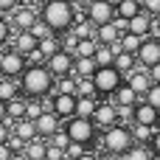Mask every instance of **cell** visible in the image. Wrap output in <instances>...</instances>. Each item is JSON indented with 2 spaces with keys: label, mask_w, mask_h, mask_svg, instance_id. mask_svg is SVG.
<instances>
[{
  "label": "cell",
  "mask_w": 160,
  "mask_h": 160,
  "mask_svg": "<svg viewBox=\"0 0 160 160\" xmlns=\"http://www.w3.org/2000/svg\"><path fill=\"white\" fill-rule=\"evenodd\" d=\"M112 98H115V104H118V107H135L141 96H138V93H135V90H132V87L124 82V84H121V87L112 93Z\"/></svg>",
  "instance_id": "obj_19"
},
{
  "label": "cell",
  "mask_w": 160,
  "mask_h": 160,
  "mask_svg": "<svg viewBox=\"0 0 160 160\" xmlns=\"http://www.w3.org/2000/svg\"><path fill=\"white\" fill-rule=\"evenodd\" d=\"M22 70H25V53H20V51H6V53H0V73L3 76H8V79H17V76H22Z\"/></svg>",
  "instance_id": "obj_7"
},
{
  "label": "cell",
  "mask_w": 160,
  "mask_h": 160,
  "mask_svg": "<svg viewBox=\"0 0 160 160\" xmlns=\"http://www.w3.org/2000/svg\"><path fill=\"white\" fill-rule=\"evenodd\" d=\"M96 82L93 76H76V96H96Z\"/></svg>",
  "instance_id": "obj_28"
},
{
  "label": "cell",
  "mask_w": 160,
  "mask_h": 160,
  "mask_svg": "<svg viewBox=\"0 0 160 160\" xmlns=\"http://www.w3.org/2000/svg\"><path fill=\"white\" fill-rule=\"evenodd\" d=\"M76 45H79V37H76L73 31L62 37V51H68V53H73V56H76Z\"/></svg>",
  "instance_id": "obj_40"
},
{
  "label": "cell",
  "mask_w": 160,
  "mask_h": 160,
  "mask_svg": "<svg viewBox=\"0 0 160 160\" xmlns=\"http://www.w3.org/2000/svg\"><path fill=\"white\" fill-rule=\"evenodd\" d=\"M0 160H11V146L8 143H0Z\"/></svg>",
  "instance_id": "obj_50"
},
{
  "label": "cell",
  "mask_w": 160,
  "mask_h": 160,
  "mask_svg": "<svg viewBox=\"0 0 160 160\" xmlns=\"http://www.w3.org/2000/svg\"><path fill=\"white\" fill-rule=\"evenodd\" d=\"M25 62H31V65H42V62H48V56H45V53H42V48L37 45L34 51H28V53H25Z\"/></svg>",
  "instance_id": "obj_42"
},
{
  "label": "cell",
  "mask_w": 160,
  "mask_h": 160,
  "mask_svg": "<svg viewBox=\"0 0 160 160\" xmlns=\"http://www.w3.org/2000/svg\"><path fill=\"white\" fill-rule=\"evenodd\" d=\"M39 45V39L31 34V31H17V37H14V51H20V53H28V51H34Z\"/></svg>",
  "instance_id": "obj_20"
},
{
  "label": "cell",
  "mask_w": 160,
  "mask_h": 160,
  "mask_svg": "<svg viewBox=\"0 0 160 160\" xmlns=\"http://www.w3.org/2000/svg\"><path fill=\"white\" fill-rule=\"evenodd\" d=\"M53 112H56L59 118L76 115V93H56V98H53Z\"/></svg>",
  "instance_id": "obj_14"
},
{
  "label": "cell",
  "mask_w": 160,
  "mask_h": 160,
  "mask_svg": "<svg viewBox=\"0 0 160 160\" xmlns=\"http://www.w3.org/2000/svg\"><path fill=\"white\" fill-rule=\"evenodd\" d=\"M96 56H76V65H73V73L76 76H93L96 73Z\"/></svg>",
  "instance_id": "obj_23"
},
{
  "label": "cell",
  "mask_w": 160,
  "mask_h": 160,
  "mask_svg": "<svg viewBox=\"0 0 160 160\" xmlns=\"http://www.w3.org/2000/svg\"><path fill=\"white\" fill-rule=\"evenodd\" d=\"M17 90H20V82H11L8 76H3V79H0V98H3V101L14 98V96H17Z\"/></svg>",
  "instance_id": "obj_31"
},
{
  "label": "cell",
  "mask_w": 160,
  "mask_h": 160,
  "mask_svg": "<svg viewBox=\"0 0 160 160\" xmlns=\"http://www.w3.org/2000/svg\"><path fill=\"white\" fill-rule=\"evenodd\" d=\"M48 143H56V146H62V149H68V143H70V135H68V129L65 127H59L51 138H48Z\"/></svg>",
  "instance_id": "obj_38"
},
{
  "label": "cell",
  "mask_w": 160,
  "mask_h": 160,
  "mask_svg": "<svg viewBox=\"0 0 160 160\" xmlns=\"http://www.w3.org/2000/svg\"><path fill=\"white\" fill-rule=\"evenodd\" d=\"M135 56H138V62H141L143 70L152 68V65H158V62H160V37H158V39L143 37V42H141V48H138Z\"/></svg>",
  "instance_id": "obj_8"
},
{
  "label": "cell",
  "mask_w": 160,
  "mask_h": 160,
  "mask_svg": "<svg viewBox=\"0 0 160 160\" xmlns=\"http://www.w3.org/2000/svg\"><path fill=\"white\" fill-rule=\"evenodd\" d=\"M20 79H22V82H20V87H22L28 96H34V98L48 96V93H51V87L56 84V82H53L51 68H42V65H31V68H25Z\"/></svg>",
  "instance_id": "obj_2"
},
{
  "label": "cell",
  "mask_w": 160,
  "mask_h": 160,
  "mask_svg": "<svg viewBox=\"0 0 160 160\" xmlns=\"http://www.w3.org/2000/svg\"><path fill=\"white\" fill-rule=\"evenodd\" d=\"M96 107H98V101H96L93 96H76V115L93 118V115H96Z\"/></svg>",
  "instance_id": "obj_21"
},
{
  "label": "cell",
  "mask_w": 160,
  "mask_h": 160,
  "mask_svg": "<svg viewBox=\"0 0 160 160\" xmlns=\"http://www.w3.org/2000/svg\"><path fill=\"white\" fill-rule=\"evenodd\" d=\"M121 28L115 25V22H104V25H96V39L98 42H104V45H110V42H115V39H121Z\"/></svg>",
  "instance_id": "obj_18"
},
{
  "label": "cell",
  "mask_w": 160,
  "mask_h": 160,
  "mask_svg": "<svg viewBox=\"0 0 160 160\" xmlns=\"http://www.w3.org/2000/svg\"><path fill=\"white\" fill-rule=\"evenodd\" d=\"M141 42H143L141 34H132V31H124V34H121V45H124V51H129V53H138Z\"/></svg>",
  "instance_id": "obj_29"
},
{
  "label": "cell",
  "mask_w": 160,
  "mask_h": 160,
  "mask_svg": "<svg viewBox=\"0 0 160 160\" xmlns=\"http://www.w3.org/2000/svg\"><path fill=\"white\" fill-rule=\"evenodd\" d=\"M143 98H146L149 104H155V107L160 110V84H152V87H149V93H146Z\"/></svg>",
  "instance_id": "obj_44"
},
{
  "label": "cell",
  "mask_w": 160,
  "mask_h": 160,
  "mask_svg": "<svg viewBox=\"0 0 160 160\" xmlns=\"http://www.w3.org/2000/svg\"><path fill=\"white\" fill-rule=\"evenodd\" d=\"M39 48H42V53H45V56H53L56 51H62V39H59L56 34H51V37L39 39Z\"/></svg>",
  "instance_id": "obj_30"
},
{
  "label": "cell",
  "mask_w": 160,
  "mask_h": 160,
  "mask_svg": "<svg viewBox=\"0 0 160 160\" xmlns=\"http://www.w3.org/2000/svg\"><path fill=\"white\" fill-rule=\"evenodd\" d=\"M132 118H135V124L158 127L160 124V110L155 107V104H149V101H138V104L132 107Z\"/></svg>",
  "instance_id": "obj_10"
},
{
  "label": "cell",
  "mask_w": 160,
  "mask_h": 160,
  "mask_svg": "<svg viewBox=\"0 0 160 160\" xmlns=\"http://www.w3.org/2000/svg\"><path fill=\"white\" fill-rule=\"evenodd\" d=\"M39 20V11L34 8V6H14V25H17V31H28L34 22Z\"/></svg>",
  "instance_id": "obj_13"
},
{
  "label": "cell",
  "mask_w": 160,
  "mask_h": 160,
  "mask_svg": "<svg viewBox=\"0 0 160 160\" xmlns=\"http://www.w3.org/2000/svg\"><path fill=\"white\" fill-rule=\"evenodd\" d=\"M96 48H98V39H96V37L79 39V45H76V56H93V53H96Z\"/></svg>",
  "instance_id": "obj_34"
},
{
  "label": "cell",
  "mask_w": 160,
  "mask_h": 160,
  "mask_svg": "<svg viewBox=\"0 0 160 160\" xmlns=\"http://www.w3.org/2000/svg\"><path fill=\"white\" fill-rule=\"evenodd\" d=\"M79 39H87V37H96V25L90 22V20H82V22H73V28H70Z\"/></svg>",
  "instance_id": "obj_33"
},
{
  "label": "cell",
  "mask_w": 160,
  "mask_h": 160,
  "mask_svg": "<svg viewBox=\"0 0 160 160\" xmlns=\"http://www.w3.org/2000/svg\"><path fill=\"white\" fill-rule=\"evenodd\" d=\"M17 0H0V11H14Z\"/></svg>",
  "instance_id": "obj_51"
},
{
  "label": "cell",
  "mask_w": 160,
  "mask_h": 160,
  "mask_svg": "<svg viewBox=\"0 0 160 160\" xmlns=\"http://www.w3.org/2000/svg\"><path fill=\"white\" fill-rule=\"evenodd\" d=\"M149 143H152V152H155V155H160V129H155V132H152V141H149Z\"/></svg>",
  "instance_id": "obj_49"
},
{
  "label": "cell",
  "mask_w": 160,
  "mask_h": 160,
  "mask_svg": "<svg viewBox=\"0 0 160 160\" xmlns=\"http://www.w3.org/2000/svg\"><path fill=\"white\" fill-rule=\"evenodd\" d=\"M8 135H11V127H8L6 121H0V143H6V141H8Z\"/></svg>",
  "instance_id": "obj_48"
},
{
  "label": "cell",
  "mask_w": 160,
  "mask_h": 160,
  "mask_svg": "<svg viewBox=\"0 0 160 160\" xmlns=\"http://www.w3.org/2000/svg\"><path fill=\"white\" fill-rule=\"evenodd\" d=\"M152 14L146 11V8H141L135 17H129L127 20V31H132V34H141V37H149L152 34Z\"/></svg>",
  "instance_id": "obj_12"
},
{
  "label": "cell",
  "mask_w": 160,
  "mask_h": 160,
  "mask_svg": "<svg viewBox=\"0 0 160 160\" xmlns=\"http://www.w3.org/2000/svg\"><path fill=\"white\" fill-rule=\"evenodd\" d=\"M127 84H129L138 96H146V93H149V87H152L149 70H146V73H143V70H129V73H127Z\"/></svg>",
  "instance_id": "obj_16"
},
{
  "label": "cell",
  "mask_w": 160,
  "mask_h": 160,
  "mask_svg": "<svg viewBox=\"0 0 160 160\" xmlns=\"http://www.w3.org/2000/svg\"><path fill=\"white\" fill-rule=\"evenodd\" d=\"M45 65L51 68V73H53V76H68V73H73L76 56H73V53H68V51H56L53 56H48V62H45Z\"/></svg>",
  "instance_id": "obj_9"
},
{
  "label": "cell",
  "mask_w": 160,
  "mask_h": 160,
  "mask_svg": "<svg viewBox=\"0 0 160 160\" xmlns=\"http://www.w3.org/2000/svg\"><path fill=\"white\" fill-rule=\"evenodd\" d=\"M76 160H96V158H93L90 152H84V155H79V158H76Z\"/></svg>",
  "instance_id": "obj_54"
},
{
  "label": "cell",
  "mask_w": 160,
  "mask_h": 160,
  "mask_svg": "<svg viewBox=\"0 0 160 160\" xmlns=\"http://www.w3.org/2000/svg\"><path fill=\"white\" fill-rule=\"evenodd\" d=\"M3 118H6V101L0 98V121H3Z\"/></svg>",
  "instance_id": "obj_53"
},
{
  "label": "cell",
  "mask_w": 160,
  "mask_h": 160,
  "mask_svg": "<svg viewBox=\"0 0 160 160\" xmlns=\"http://www.w3.org/2000/svg\"><path fill=\"white\" fill-rule=\"evenodd\" d=\"M45 160H68V152H65L62 146H56V143H48V149H45Z\"/></svg>",
  "instance_id": "obj_39"
},
{
  "label": "cell",
  "mask_w": 160,
  "mask_h": 160,
  "mask_svg": "<svg viewBox=\"0 0 160 160\" xmlns=\"http://www.w3.org/2000/svg\"><path fill=\"white\" fill-rule=\"evenodd\" d=\"M39 14H42V20L53 28V34L70 31L73 22H76V8H73V3H68V0H45V6H42Z\"/></svg>",
  "instance_id": "obj_1"
},
{
  "label": "cell",
  "mask_w": 160,
  "mask_h": 160,
  "mask_svg": "<svg viewBox=\"0 0 160 160\" xmlns=\"http://www.w3.org/2000/svg\"><path fill=\"white\" fill-rule=\"evenodd\" d=\"M56 93H76V79L68 73V76H59L56 82Z\"/></svg>",
  "instance_id": "obj_37"
},
{
  "label": "cell",
  "mask_w": 160,
  "mask_h": 160,
  "mask_svg": "<svg viewBox=\"0 0 160 160\" xmlns=\"http://www.w3.org/2000/svg\"><path fill=\"white\" fill-rule=\"evenodd\" d=\"M65 129H68L70 141H79V143H90V141L96 138V121H93V118H82V115H76Z\"/></svg>",
  "instance_id": "obj_5"
},
{
  "label": "cell",
  "mask_w": 160,
  "mask_h": 160,
  "mask_svg": "<svg viewBox=\"0 0 160 160\" xmlns=\"http://www.w3.org/2000/svg\"><path fill=\"white\" fill-rule=\"evenodd\" d=\"M87 20L93 25H104L115 20V3L112 0H90L87 6Z\"/></svg>",
  "instance_id": "obj_6"
},
{
  "label": "cell",
  "mask_w": 160,
  "mask_h": 160,
  "mask_svg": "<svg viewBox=\"0 0 160 160\" xmlns=\"http://www.w3.org/2000/svg\"><path fill=\"white\" fill-rule=\"evenodd\" d=\"M132 146H135V135H132L129 127L112 124L110 129H104V149H107V152H112V155H127Z\"/></svg>",
  "instance_id": "obj_3"
},
{
  "label": "cell",
  "mask_w": 160,
  "mask_h": 160,
  "mask_svg": "<svg viewBox=\"0 0 160 160\" xmlns=\"http://www.w3.org/2000/svg\"><path fill=\"white\" fill-rule=\"evenodd\" d=\"M138 11H141V3L138 0H118L115 3V17H121V20H129Z\"/></svg>",
  "instance_id": "obj_24"
},
{
  "label": "cell",
  "mask_w": 160,
  "mask_h": 160,
  "mask_svg": "<svg viewBox=\"0 0 160 160\" xmlns=\"http://www.w3.org/2000/svg\"><path fill=\"white\" fill-rule=\"evenodd\" d=\"M143 8H146L152 17H160V0H143Z\"/></svg>",
  "instance_id": "obj_45"
},
{
  "label": "cell",
  "mask_w": 160,
  "mask_h": 160,
  "mask_svg": "<svg viewBox=\"0 0 160 160\" xmlns=\"http://www.w3.org/2000/svg\"><path fill=\"white\" fill-rule=\"evenodd\" d=\"M135 62H138V56L135 53H129V51H121L118 56H115V68L121 70V73H129V70H135Z\"/></svg>",
  "instance_id": "obj_25"
},
{
  "label": "cell",
  "mask_w": 160,
  "mask_h": 160,
  "mask_svg": "<svg viewBox=\"0 0 160 160\" xmlns=\"http://www.w3.org/2000/svg\"><path fill=\"white\" fill-rule=\"evenodd\" d=\"M93 121H96V127H101V129H110L112 124H118V104H115V101H112V104H107V101H98Z\"/></svg>",
  "instance_id": "obj_11"
},
{
  "label": "cell",
  "mask_w": 160,
  "mask_h": 160,
  "mask_svg": "<svg viewBox=\"0 0 160 160\" xmlns=\"http://www.w3.org/2000/svg\"><path fill=\"white\" fill-rule=\"evenodd\" d=\"M8 37H11V28H8V22H6V20H0V45H3Z\"/></svg>",
  "instance_id": "obj_47"
},
{
  "label": "cell",
  "mask_w": 160,
  "mask_h": 160,
  "mask_svg": "<svg viewBox=\"0 0 160 160\" xmlns=\"http://www.w3.org/2000/svg\"><path fill=\"white\" fill-rule=\"evenodd\" d=\"M6 115L14 118V121H17V118H25V101H22L20 96L8 98V101H6Z\"/></svg>",
  "instance_id": "obj_26"
},
{
  "label": "cell",
  "mask_w": 160,
  "mask_h": 160,
  "mask_svg": "<svg viewBox=\"0 0 160 160\" xmlns=\"http://www.w3.org/2000/svg\"><path fill=\"white\" fill-rule=\"evenodd\" d=\"M45 149H48V143H45V138H34V141H28L25 143V155H28V160H45Z\"/></svg>",
  "instance_id": "obj_22"
},
{
  "label": "cell",
  "mask_w": 160,
  "mask_h": 160,
  "mask_svg": "<svg viewBox=\"0 0 160 160\" xmlns=\"http://www.w3.org/2000/svg\"><path fill=\"white\" fill-rule=\"evenodd\" d=\"M11 132H14L20 141H25V143H28V141H34V138L39 135V132H37V121H34V118H17V121H14V127H11Z\"/></svg>",
  "instance_id": "obj_17"
},
{
  "label": "cell",
  "mask_w": 160,
  "mask_h": 160,
  "mask_svg": "<svg viewBox=\"0 0 160 160\" xmlns=\"http://www.w3.org/2000/svg\"><path fill=\"white\" fill-rule=\"evenodd\" d=\"M68 3H76V0H68Z\"/></svg>",
  "instance_id": "obj_56"
},
{
  "label": "cell",
  "mask_w": 160,
  "mask_h": 160,
  "mask_svg": "<svg viewBox=\"0 0 160 160\" xmlns=\"http://www.w3.org/2000/svg\"><path fill=\"white\" fill-rule=\"evenodd\" d=\"M11 160H28L25 152H11Z\"/></svg>",
  "instance_id": "obj_52"
},
{
  "label": "cell",
  "mask_w": 160,
  "mask_h": 160,
  "mask_svg": "<svg viewBox=\"0 0 160 160\" xmlns=\"http://www.w3.org/2000/svg\"><path fill=\"white\" fill-rule=\"evenodd\" d=\"M152 132H155V127H146V124H135V127H132V135H135L138 143L152 141Z\"/></svg>",
  "instance_id": "obj_36"
},
{
  "label": "cell",
  "mask_w": 160,
  "mask_h": 160,
  "mask_svg": "<svg viewBox=\"0 0 160 160\" xmlns=\"http://www.w3.org/2000/svg\"><path fill=\"white\" fill-rule=\"evenodd\" d=\"M28 31H31V34H34L37 39H45V37H51V34H53V28H51V25H48L45 20H37V22H34V25H31Z\"/></svg>",
  "instance_id": "obj_35"
},
{
  "label": "cell",
  "mask_w": 160,
  "mask_h": 160,
  "mask_svg": "<svg viewBox=\"0 0 160 160\" xmlns=\"http://www.w3.org/2000/svg\"><path fill=\"white\" fill-rule=\"evenodd\" d=\"M158 37H160V25H158Z\"/></svg>",
  "instance_id": "obj_55"
},
{
  "label": "cell",
  "mask_w": 160,
  "mask_h": 160,
  "mask_svg": "<svg viewBox=\"0 0 160 160\" xmlns=\"http://www.w3.org/2000/svg\"><path fill=\"white\" fill-rule=\"evenodd\" d=\"M96 65L101 68V65H112L115 62V51L110 48V45H104V42H98V48H96Z\"/></svg>",
  "instance_id": "obj_27"
},
{
  "label": "cell",
  "mask_w": 160,
  "mask_h": 160,
  "mask_svg": "<svg viewBox=\"0 0 160 160\" xmlns=\"http://www.w3.org/2000/svg\"><path fill=\"white\" fill-rule=\"evenodd\" d=\"M146 70H149L152 84H160V62H158V65H152V68H146Z\"/></svg>",
  "instance_id": "obj_46"
},
{
  "label": "cell",
  "mask_w": 160,
  "mask_h": 160,
  "mask_svg": "<svg viewBox=\"0 0 160 160\" xmlns=\"http://www.w3.org/2000/svg\"><path fill=\"white\" fill-rule=\"evenodd\" d=\"M56 129H59V115H56L53 110H45V112L37 118V132H39V138H51Z\"/></svg>",
  "instance_id": "obj_15"
},
{
  "label": "cell",
  "mask_w": 160,
  "mask_h": 160,
  "mask_svg": "<svg viewBox=\"0 0 160 160\" xmlns=\"http://www.w3.org/2000/svg\"><path fill=\"white\" fill-rule=\"evenodd\" d=\"M45 110H42V101H25V118H39Z\"/></svg>",
  "instance_id": "obj_41"
},
{
  "label": "cell",
  "mask_w": 160,
  "mask_h": 160,
  "mask_svg": "<svg viewBox=\"0 0 160 160\" xmlns=\"http://www.w3.org/2000/svg\"><path fill=\"white\" fill-rule=\"evenodd\" d=\"M93 82H96V90H98L101 96H112V93L124 84V73H121L115 65H101V68H96Z\"/></svg>",
  "instance_id": "obj_4"
},
{
  "label": "cell",
  "mask_w": 160,
  "mask_h": 160,
  "mask_svg": "<svg viewBox=\"0 0 160 160\" xmlns=\"http://www.w3.org/2000/svg\"><path fill=\"white\" fill-rule=\"evenodd\" d=\"M84 146H87V143H79V141H70V143H68V149H65V152H68V160H76L79 155H84Z\"/></svg>",
  "instance_id": "obj_43"
},
{
  "label": "cell",
  "mask_w": 160,
  "mask_h": 160,
  "mask_svg": "<svg viewBox=\"0 0 160 160\" xmlns=\"http://www.w3.org/2000/svg\"><path fill=\"white\" fill-rule=\"evenodd\" d=\"M124 160H152V146H143V143H135L127 155H124Z\"/></svg>",
  "instance_id": "obj_32"
}]
</instances>
